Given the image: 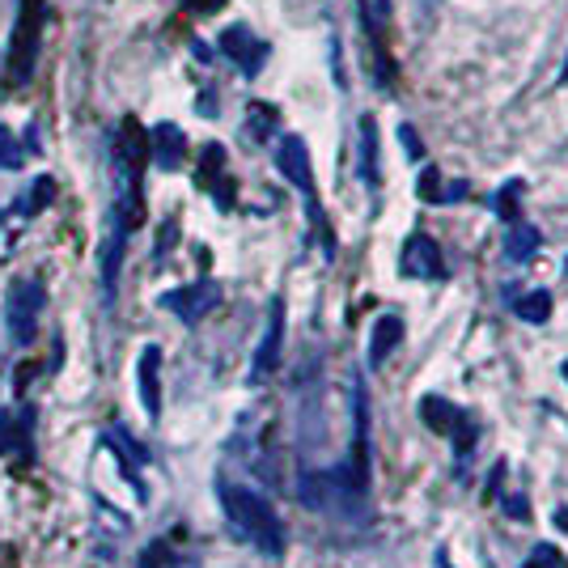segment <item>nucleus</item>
Masks as SVG:
<instances>
[{"instance_id": "nucleus-5", "label": "nucleus", "mask_w": 568, "mask_h": 568, "mask_svg": "<svg viewBox=\"0 0 568 568\" xmlns=\"http://www.w3.org/2000/svg\"><path fill=\"white\" fill-rule=\"evenodd\" d=\"M43 285L38 280H13L9 293H4V327L13 335V344H34V327H38V314H43Z\"/></svg>"}, {"instance_id": "nucleus-27", "label": "nucleus", "mask_w": 568, "mask_h": 568, "mask_svg": "<svg viewBox=\"0 0 568 568\" xmlns=\"http://www.w3.org/2000/svg\"><path fill=\"white\" fill-rule=\"evenodd\" d=\"M433 568H454V565H449V556H446V552H437V560H433Z\"/></svg>"}, {"instance_id": "nucleus-13", "label": "nucleus", "mask_w": 568, "mask_h": 568, "mask_svg": "<svg viewBox=\"0 0 568 568\" xmlns=\"http://www.w3.org/2000/svg\"><path fill=\"white\" fill-rule=\"evenodd\" d=\"M157 374H162V348L149 344V348L141 353V365H136V378H141V403H145V412H149V416L162 412V387H157Z\"/></svg>"}, {"instance_id": "nucleus-28", "label": "nucleus", "mask_w": 568, "mask_h": 568, "mask_svg": "<svg viewBox=\"0 0 568 568\" xmlns=\"http://www.w3.org/2000/svg\"><path fill=\"white\" fill-rule=\"evenodd\" d=\"M560 81H568V60H565V68H560Z\"/></svg>"}, {"instance_id": "nucleus-3", "label": "nucleus", "mask_w": 568, "mask_h": 568, "mask_svg": "<svg viewBox=\"0 0 568 568\" xmlns=\"http://www.w3.org/2000/svg\"><path fill=\"white\" fill-rule=\"evenodd\" d=\"M276 170H280V175L301 191L305 212H310V225H314V234L323 238V255L331 259V255H335V238H331L327 216H323V204H319V191H314V166H310V149H305V141H301V136L285 132V136L276 141Z\"/></svg>"}, {"instance_id": "nucleus-21", "label": "nucleus", "mask_w": 568, "mask_h": 568, "mask_svg": "<svg viewBox=\"0 0 568 568\" xmlns=\"http://www.w3.org/2000/svg\"><path fill=\"white\" fill-rule=\"evenodd\" d=\"M416 196L424 204H446V182H442V170H437V166H424V170H420Z\"/></svg>"}, {"instance_id": "nucleus-20", "label": "nucleus", "mask_w": 568, "mask_h": 568, "mask_svg": "<svg viewBox=\"0 0 568 568\" xmlns=\"http://www.w3.org/2000/svg\"><path fill=\"white\" fill-rule=\"evenodd\" d=\"M517 200H522V179H509L501 191H497V200H492V209H497V216L501 221H517L522 216V209H517Z\"/></svg>"}, {"instance_id": "nucleus-29", "label": "nucleus", "mask_w": 568, "mask_h": 568, "mask_svg": "<svg viewBox=\"0 0 568 568\" xmlns=\"http://www.w3.org/2000/svg\"><path fill=\"white\" fill-rule=\"evenodd\" d=\"M560 374H565V382H568V360H565V365H560Z\"/></svg>"}, {"instance_id": "nucleus-1", "label": "nucleus", "mask_w": 568, "mask_h": 568, "mask_svg": "<svg viewBox=\"0 0 568 568\" xmlns=\"http://www.w3.org/2000/svg\"><path fill=\"white\" fill-rule=\"evenodd\" d=\"M369 483H374V446H369V394L365 382L353 378V449L339 467L327 471H305L301 476V505L314 513H331L348 526H365L369 522Z\"/></svg>"}, {"instance_id": "nucleus-23", "label": "nucleus", "mask_w": 568, "mask_h": 568, "mask_svg": "<svg viewBox=\"0 0 568 568\" xmlns=\"http://www.w3.org/2000/svg\"><path fill=\"white\" fill-rule=\"evenodd\" d=\"M22 162H26L22 145L13 141V132H9V127H0V170H22Z\"/></svg>"}, {"instance_id": "nucleus-16", "label": "nucleus", "mask_w": 568, "mask_h": 568, "mask_svg": "<svg viewBox=\"0 0 568 568\" xmlns=\"http://www.w3.org/2000/svg\"><path fill=\"white\" fill-rule=\"evenodd\" d=\"M390 18V0H360V22H365V34L369 43L382 52V31H387Z\"/></svg>"}, {"instance_id": "nucleus-12", "label": "nucleus", "mask_w": 568, "mask_h": 568, "mask_svg": "<svg viewBox=\"0 0 568 568\" xmlns=\"http://www.w3.org/2000/svg\"><path fill=\"white\" fill-rule=\"evenodd\" d=\"M149 157L162 166V170H179L182 157H187V136L175 123H157L149 136Z\"/></svg>"}, {"instance_id": "nucleus-15", "label": "nucleus", "mask_w": 568, "mask_h": 568, "mask_svg": "<svg viewBox=\"0 0 568 568\" xmlns=\"http://www.w3.org/2000/svg\"><path fill=\"white\" fill-rule=\"evenodd\" d=\"M543 246V234H538L531 221H509V234H505V255L513 264H526V259H535V250Z\"/></svg>"}, {"instance_id": "nucleus-9", "label": "nucleus", "mask_w": 568, "mask_h": 568, "mask_svg": "<svg viewBox=\"0 0 568 568\" xmlns=\"http://www.w3.org/2000/svg\"><path fill=\"white\" fill-rule=\"evenodd\" d=\"M221 56H230L246 77H259L271 56V47L259 34L246 31V26H230V31H221Z\"/></svg>"}, {"instance_id": "nucleus-2", "label": "nucleus", "mask_w": 568, "mask_h": 568, "mask_svg": "<svg viewBox=\"0 0 568 568\" xmlns=\"http://www.w3.org/2000/svg\"><path fill=\"white\" fill-rule=\"evenodd\" d=\"M216 492H221V505H225V517L234 522V531H238L259 556L280 560L289 535H285V522H280V513H276V505H271L268 497L255 492V488H246V483H230V479H221Z\"/></svg>"}, {"instance_id": "nucleus-24", "label": "nucleus", "mask_w": 568, "mask_h": 568, "mask_svg": "<svg viewBox=\"0 0 568 568\" xmlns=\"http://www.w3.org/2000/svg\"><path fill=\"white\" fill-rule=\"evenodd\" d=\"M497 505L505 509L513 522H531V501H526V497H505V492H501Z\"/></svg>"}, {"instance_id": "nucleus-4", "label": "nucleus", "mask_w": 568, "mask_h": 568, "mask_svg": "<svg viewBox=\"0 0 568 568\" xmlns=\"http://www.w3.org/2000/svg\"><path fill=\"white\" fill-rule=\"evenodd\" d=\"M43 9L47 0H18V22H13V38H9V81L13 86H26L34 77V64H38V34H43Z\"/></svg>"}, {"instance_id": "nucleus-30", "label": "nucleus", "mask_w": 568, "mask_h": 568, "mask_svg": "<svg viewBox=\"0 0 568 568\" xmlns=\"http://www.w3.org/2000/svg\"><path fill=\"white\" fill-rule=\"evenodd\" d=\"M565 268H568V264H565Z\"/></svg>"}, {"instance_id": "nucleus-17", "label": "nucleus", "mask_w": 568, "mask_h": 568, "mask_svg": "<svg viewBox=\"0 0 568 568\" xmlns=\"http://www.w3.org/2000/svg\"><path fill=\"white\" fill-rule=\"evenodd\" d=\"M513 310H517V319H522V323L543 327V323L552 319V293H547V289H535V293H526V298L513 301Z\"/></svg>"}, {"instance_id": "nucleus-25", "label": "nucleus", "mask_w": 568, "mask_h": 568, "mask_svg": "<svg viewBox=\"0 0 568 568\" xmlns=\"http://www.w3.org/2000/svg\"><path fill=\"white\" fill-rule=\"evenodd\" d=\"M52 196H56V182L52 179H38V191H31V196H26V200H31V204H26V209H47V200H52Z\"/></svg>"}, {"instance_id": "nucleus-19", "label": "nucleus", "mask_w": 568, "mask_h": 568, "mask_svg": "<svg viewBox=\"0 0 568 568\" xmlns=\"http://www.w3.org/2000/svg\"><path fill=\"white\" fill-rule=\"evenodd\" d=\"M141 568H200L191 556H182V552H170L166 543H153L145 547V556H141Z\"/></svg>"}, {"instance_id": "nucleus-22", "label": "nucleus", "mask_w": 568, "mask_h": 568, "mask_svg": "<svg viewBox=\"0 0 568 568\" xmlns=\"http://www.w3.org/2000/svg\"><path fill=\"white\" fill-rule=\"evenodd\" d=\"M522 568H568L565 552L560 547H552V543H538L535 552L522 560Z\"/></svg>"}, {"instance_id": "nucleus-8", "label": "nucleus", "mask_w": 568, "mask_h": 568, "mask_svg": "<svg viewBox=\"0 0 568 568\" xmlns=\"http://www.w3.org/2000/svg\"><path fill=\"white\" fill-rule=\"evenodd\" d=\"M399 268L403 276H412V280H446V255H442V246L428 238V234H412V238L403 242V259H399Z\"/></svg>"}, {"instance_id": "nucleus-10", "label": "nucleus", "mask_w": 568, "mask_h": 568, "mask_svg": "<svg viewBox=\"0 0 568 568\" xmlns=\"http://www.w3.org/2000/svg\"><path fill=\"white\" fill-rule=\"evenodd\" d=\"M357 132H360L357 136V175L369 191H378V182H382V166H378V149H382V141H378V120H374V115H360Z\"/></svg>"}, {"instance_id": "nucleus-18", "label": "nucleus", "mask_w": 568, "mask_h": 568, "mask_svg": "<svg viewBox=\"0 0 568 568\" xmlns=\"http://www.w3.org/2000/svg\"><path fill=\"white\" fill-rule=\"evenodd\" d=\"M271 132H276V107H268V102H250V107H246V136L264 145Z\"/></svg>"}, {"instance_id": "nucleus-26", "label": "nucleus", "mask_w": 568, "mask_h": 568, "mask_svg": "<svg viewBox=\"0 0 568 568\" xmlns=\"http://www.w3.org/2000/svg\"><path fill=\"white\" fill-rule=\"evenodd\" d=\"M399 141H403V149H408V157H412V162H420V157H424V145L416 141V127H412V123H403V127H399Z\"/></svg>"}, {"instance_id": "nucleus-7", "label": "nucleus", "mask_w": 568, "mask_h": 568, "mask_svg": "<svg viewBox=\"0 0 568 568\" xmlns=\"http://www.w3.org/2000/svg\"><path fill=\"white\" fill-rule=\"evenodd\" d=\"M280 348H285V301L271 298L268 305V327H264V339L255 348V360H250V382H268L280 365Z\"/></svg>"}, {"instance_id": "nucleus-14", "label": "nucleus", "mask_w": 568, "mask_h": 568, "mask_svg": "<svg viewBox=\"0 0 568 568\" xmlns=\"http://www.w3.org/2000/svg\"><path fill=\"white\" fill-rule=\"evenodd\" d=\"M399 344H403V319L399 314H382L378 327H374V339H369V369H382Z\"/></svg>"}, {"instance_id": "nucleus-11", "label": "nucleus", "mask_w": 568, "mask_h": 568, "mask_svg": "<svg viewBox=\"0 0 568 568\" xmlns=\"http://www.w3.org/2000/svg\"><path fill=\"white\" fill-rule=\"evenodd\" d=\"M467 416H471L467 408L449 403V399H442V394H424V399H420V420H424L433 433H442V437H454Z\"/></svg>"}, {"instance_id": "nucleus-6", "label": "nucleus", "mask_w": 568, "mask_h": 568, "mask_svg": "<svg viewBox=\"0 0 568 568\" xmlns=\"http://www.w3.org/2000/svg\"><path fill=\"white\" fill-rule=\"evenodd\" d=\"M162 305L182 319L187 327H196L204 314H212L216 305H221V285L216 280H196V285H182V289H170V293H162Z\"/></svg>"}]
</instances>
